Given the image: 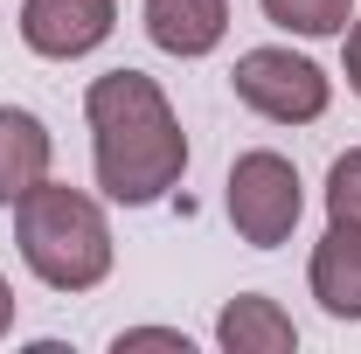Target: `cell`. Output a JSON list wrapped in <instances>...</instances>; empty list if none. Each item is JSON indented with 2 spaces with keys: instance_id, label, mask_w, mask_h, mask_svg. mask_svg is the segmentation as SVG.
Here are the masks:
<instances>
[{
  "instance_id": "6da1fadb",
  "label": "cell",
  "mask_w": 361,
  "mask_h": 354,
  "mask_svg": "<svg viewBox=\"0 0 361 354\" xmlns=\"http://www.w3.org/2000/svg\"><path fill=\"white\" fill-rule=\"evenodd\" d=\"M90 118V167L97 188L118 209H153L167 188H180L188 174V133H180L167 90L146 70H104L84 90Z\"/></svg>"
},
{
  "instance_id": "52a82bcc",
  "label": "cell",
  "mask_w": 361,
  "mask_h": 354,
  "mask_svg": "<svg viewBox=\"0 0 361 354\" xmlns=\"http://www.w3.org/2000/svg\"><path fill=\"white\" fill-rule=\"evenodd\" d=\"M146 35L153 49H167L180 63L223 49L229 35V0H146Z\"/></svg>"
},
{
  "instance_id": "5bb4252c",
  "label": "cell",
  "mask_w": 361,
  "mask_h": 354,
  "mask_svg": "<svg viewBox=\"0 0 361 354\" xmlns=\"http://www.w3.org/2000/svg\"><path fill=\"white\" fill-rule=\"evenodd\" d=\"M7 326H14V292H7V278H0V341H7Z\"/></svg>"
},
{
  "instance_id": "8992f818",
  "label": "cell",
  "mask_w": 361,
  "mask_h": 354,
  "mask_svg": "<svg viewBox=\"0 0 361 354\" xmlns=\"http://www.w3.org/2000/svg\"><path fill=\"white\" fill-rule=\"evenodd\" d=\"M319 312L334 319H361V222H326V236L313 243V264H306Z\"/></svg>"
},
{
  "instance_id": "9c48e42d",
  "label": "cell",
  "mask_w": 361,
  "mask_h": 354,
  "mask_svg": "<svg viewBox=\"0 0 361 354\" xmlns=\"http://www.w3.org/2000/svg\"><path fill=\"white\" fill-rule=\"evenodd\" d=\"M216 348H229V354H292L299 348V326H292V312L278 306V299L243 292L216 319Z\"/></svg>"
},
{
  "instance_id": "7a4b0ae2",
  "label": "cell",
  "mask_w": 361,
  "mask_h": 354,
  "mask_svg": "<svg viewBox=\"0 0 361 354\" xmlns=\"http://www.w3.org/2000/svg\"><path fill=\"white\" fill-rule=\"evenodd\" d=\"M14 243L49 292H97L111 278V222L84 188L35 181L14 202Z\"/></svg>"
},
{
  "instance_id": "ba28073f",
  "label": "cell",
  "mask_w": 361,
  "mask_h": 354,
  "mask_svg": "<svg viewBox=\"0 0 361 354\" xmlns=\"http://www.w3.org/2000/svg\"><path fill=\"white\" fill-rule=\"evenodd\" d=\"M49 160H56L49 126L21 104H0V209H14L35 181H49Z\"/></svg>"
},
{
  "instance_id": "3957f363",
  "label": "cell",
  "mask_w": 361,
  "mask_h": 354,
  "mask_svg": "<svg viewBox=\"0 0 361 354\" xmlns=\"http://www.w3.org/2000/svg\"><path fill=\"white\" fill-rule=\"evenodd\" d=\"M223 209H229L236 236H243L250 250H278V243L299 229V216H306V181H299V167H292L285 153H271V146L236 153L229 188H223Z\"/></svg>"
},
{
  "instance_id": "7c38bea8",
  "label": "cell",
  "mask_w": 361,
  "mask_h": 354,
  "mask_svg": "<svg viewBox=\"0 0 361 354\" xmlns=\"http://www.w3.org/2000/svg\"><path fill=\"white\" fill-rule=\"evenodd\" d=\"M126 348H180L188 354V334H180V326H126V334H118V354Z\"/></svg>"
},
{
  "instance_id": "5b68a950",
  "label": "cell",
  "mask_w": 361,
  "mask_h": 354,
  "mask_svg": "<svg viewBox=\"0 0 361 354\" xmlns=\"http://www.w3.org/2000/svg\"><path fill=\"white\" fill-rule=\"evenodd\" d=\"M118 0H21V42L49 63H77L111 42Z\"/></svg>"
},
{
  "instance_id": "30bf717a",
  "label": "cell",
  "mask_w": 361,
  "mask_h": 354,
  "mask_svg": "<svg viewBox=\"0 0 361 354\" xmlns=\"http://www.w3.org/2000/svg\"><path fill=\"white\" fill-rule=\"evenodd\" d=\"M271 28L285 35H306V42H326V35H348L355 21V0H257Z\"/></svg>"
},
{
  "instance_id": "8fae6325",
  "label": "cell",
  "mask_w": 361,
  "mask_h": 354,
  "mask_svg": "<svg viewBox=\"0 0 361 354\" xmlns=\"http://www.w3.org/2000/svg\"><path fill=\"white\" fill-rule=\"evenodd\" d=\"M326 216L334 222H361V146H348L326 167Z\"/></svg>"
},
{
  "instance_id": "4fadbf2b",
  "label": "cell",
  "mask_w": 361,
  "mask_h": 354,
  "mask_svg": "<svg viewBox=\"0 0 361 354\" xmlns=\"http://www.w3.org/2000/svg\"><path fill=\"white\" fill-rule=\"evenodd\" d=\"M348 90L361 97V21H348Z\"/></svg>"
},
{
  "instance_id": "277c9868",
  "label": "cell",
  "mask_w": 361,
  "mask_h": 354,
  "mask_svg": "<svg viewBox=\"0 0 361 354\" xmlns=\"http://www.w3.org/2000/svg\"><path fill=\"white\" fill-rule=\"evenodd\" d=\"M229 84L271 126H313L319 111L334 104V77L319 70L313 56H292V49H243L236 70H229Z\"/></svg>"
}]
</instances>
